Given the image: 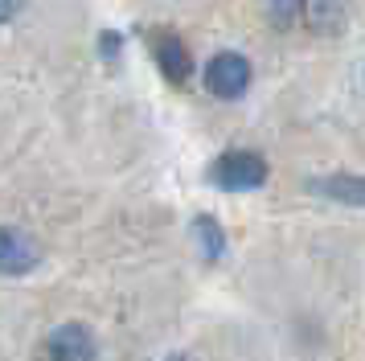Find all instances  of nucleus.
Listing matches in <instances>:
<instances>
[{"mask_svg": "<svg viewBox=\"0 0 365 361\" xmlns=\"http://www.w3.org/2000/svg\"><path fill=\"white\" fill-rule=\"evenodd\" d=\"M210 180H214L217 189L247 193V189H259V185L267 180V161L259 156V152H226V156L214 161Z\"/></svg>", "mask_w": 365, "mask_h": 361, "instance_id": "nucleus-1", "label": "nucleus"}, {"mask_svg": "<svg viewBox=\"0 0 365 361\" xmlns=\"http://www.w3.org/2000/svg\"><path fill=\"white\" fill-rule=\"evenodd\" d=\"M156 66H160V74H165L168 82H185L193 74V58H189L185 41L173 37V33H160V37H156Z\"/></svg>", "mask_w": 365, "mask_h": 361, "instance_id": "nucleus-5", "label": "nucleus"}, {"mask_svg": "<svg viewBox=\"0 0 365 361\" xmlns=\"http://www.w3.org/2000/svg\"><path fill=\"white\" fill-rule=\"evenodd\" d=\"M193 243H197V250L205 259H222L226 255V234L217 226V218H210V213L193 218Z\"/></svg>", "mask_w": 365, "mask_h": 361, "instance_id": "nucleus-7", "label": "nucleus"}, {"mask_svg": "<svg viewBox=\"0 0 365 361\" xmlns=\"http://www.w3.org/2000/svg\"><path fill=\"white\" fill-rule=\"evenodd\" d=\"M312 193L345 201V205H365V177H349V173H341V177H316Z\"/></svg>", "mask_w": 365, "mask_h": 361, "instance_id": "nucleus-6", "label": "nucleus"}, {"mask_svg": "<svg viewBox=\"0 0 365 361\" xmlns=\"http://www.w3.org/2000/svg\"><path fill=\"white\" fill-rule=\"evenodd\" d=\"M103 54H107V62H115V54H119V37L115 33H103Z\"/></svg>", "mask_w": 365, "mask_h": 361, "instance_id": "nucleus-11", "label": "nucleus"}, {"mask_svg": "<svg viewBox=\"0 0 365 361\" xmlns=\"http://www.w3.org/2000/svg\"><path fill=\"white\" fill-rule=\"evenodd\" d=\"M271 13H275V21H296L299 13H304V0H271Z\"/></svg>", "mask_w": 365, "mask_h": 361, "instance_id": "nucleus-9", "label": "nucleus"}, {"mask_svg": "<svg viewBox=\"0 0 365 361\" xmlns=\"http://www.w3.org/2000/svg\"><path fill=\"white\" fill-rule=\"evenodd\" d=\"M304 16L312 29H336L345 21V0H304Z\"/></svg>", "mask_w": 365, "mask_h": 361, "instance_id": "nucleus-8", "label": "nucleus"}, {"mask_svg": "<svg viewBox=\"0 0 365 361\" xmlns=\"http://www.w3.org/2000/svg\"><path fill=\"white\" fill-rule=\"evenodd\" d=\"M21 9H25V0H0V25H4V21H13Z\"/></svg>", "mask_w": 365, "mask_h": 361, "instance_id": "nucleus-10", "label": "nucleus"}, {"mask_svg": "<svg viewBox=\"0 0 365 361\" xmlns=\"http://www.w3.org/2000/svg\"><path fill=\"white\" fill-rule=\"evenodd\" d=\"M165 361H193V357H185V353H173V357H165Z\"/></svg>", "mask_w": 365, "mask_h": 361, "instance_id": "nucleus-12", "label": "nucleus"}, {"mask_svg": "<svg viewBox=\"0 0 365 361\" xmlns=\"http://www.w3.org/2000/svg\"><path fill=\"white\" fill-rule=\"evenodd\" d=\"M46 361H95V337L86 325H58L46 332Z\"/></svg>", "mask_w": 365, "mask_h": 361, "instance_id": "nucleus-3", "label": "nucleus"}, {"mask_svg": "<svg viewBox=\"0 0 365 361\" xmlns=\"http://www.w3.org/2000/svg\"><path fill=\"white\" fill-rule=\"evenodd\" d=\"M37 243L25 230H0V275H25L37 267Z\"/></svg>", "mask_w": 365, "mask_h": 361, "instance_id": "nucleus-4", "label": "nucleus"}, {"mask_svg": "<svg viewBox=\"0 0 365 361\" xmlns=\"http://www.w3.org/2000/svg\"><path fill=\"white\" fill-rule=\"evenodd\" d=\"M205 86H210L217 98H238L250 86V62L242 54H234V49H222V54H214L210 66H205Z\"/></svg>", "mask_w": 365, "mask_h": 361, "instance_id": "nucleus-2", "label": "nucleus"}]
</instances>
